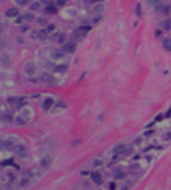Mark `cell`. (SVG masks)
<instances>
[{
  "mask_svg": "<svg viewBox=\"0 0 171 190\" xmlns=\"http://www.w3.org/2000/svg\"><path fill=\"white\" fill-rule=\"evenodd\" d=\"M91 29H92V24H84V26L77 27V29L74 31V39H75V41H81V39H84Z\"/></svg>",
  "mask_w": 171,
  "mask_h": 190,
  "instance_id": "cell-1",
  "label": "cell"
},
{
  "mask_svg": "<svg viewBox=\"0 0 171 190\" xmlns=\"http://www.w3.org/2000/svg\"><path fill=\"white\" fill-rule=\"evenodd\" d=\"M22 69H24V75H26V77H29V79L36 77V74H38V65H36L34 62H31V60H29V62H26Z\"/></svg>",
  "mask_w": 171,
  "mask_h": 190,
  "instance_id": "cell-2",
  "label": "cell"
},
{
  "mask_svg": "<svg viewBox=\"0 0 171 190\" xmlns=\"http://www.w3.org/2000/svg\"><path fill=\"white\" fill-rule=\"evenodd\" d=\"M51 163H53V154H45L41 159H39V163H38V166H39V170L45 173V171H48L50 170V166H51Z\"/></svg>",
  "mask_w": 171,
  "mask_h": 190,
  "instance_id": "cell-3",
  "label": "cell"
},
{
  "mask_svg": "<svg viewBox=\"0 0 171 190\" xmlns=\"http://www.w3.org/2000/svg\"><path fill=\"white\" fill-rule=\"evenodd\" d=\"M50 33L46 31V29H34V31H31V38L33 39H41V41H46L50 36H48Z\"/></svg>",
  "mask_w": 171,
  "mask_h": 190,
  "instance_id": "cell-4",
  "label": "cell"
},
{
  "mask_svg": "<svg viewBox=\"0 0 171 190\" xmlns=\"http://www.w3.org/2000/svg\"><path fill=\"white\" fill-rule=\"evenodd\" d=\"M15 147H17V144H15V141L12 139V137H5L3 141H2V149L3 151H15Z\"/></svg>",
  "mask_w": 171,
  "mask_h": 190,
  "instance_id": "cell-5",
  "label": "cell"
},
{
  "mask_svg": "<svg viewBox=\"0 0 171 190\" xmlns=\"http://www.w3.org/2000/svg\"><path fill=\"white\" fill-rule=\"evenodd\" d=\"M14 120H15L14 111L12 110H3V113H2V123L3 125H10V123H14Z\"/></svg>",
  "mask_w": 171,
  "mask_h": 190,
  "instance_id": "cell-6",
  "label": "cell"
},
{
  "mask_svg": "<svg viewBox=\"0 0 171 190\" xmlns=\"http://www.w3.org/2000/svg\"><path fill=\"white\" fill-rule=\"evenodd\" d=\"M89 180H91L94 185H103V183H104V178H103V175H101L99 171H91V173H89Z\"/></svg>",
  "mask_w": 171,
  "mask_h": 190,
  "instance_id": "cell-7",
  "label": "cell"
},
{
  "mask_svg": "<svg viewBox=\"0 0 171 190\" xmlns=\"http://www.w3.org/2000/svg\"><path fill=\"white\" fill-rule=\"evenodd\" d=\"M65 55H67V53H65L63 48H55V50L50 51V58H51V60H62Z\"/></svg>",
  "mask_w": 171,
  "mask_h": 190,
  "instance_id": "cell-8",
  "label": "cell"
},
{
  "mask_svg": "<svg viewBox=\"0 0 171 190\" xmlns=\"http://www.w3.org/2000/svg\"><path fill=\"white\" fill-rule=\"evenodd\" d=\"M62 48L65 50V53H67V55H72V53L75 51V48H77V45H75V39H74V41H67L65 45H62Z\"/></svg>",
  "mask_w": 171,
  "mask_h": 190,
  "instance_id": "cell-9",
  "label": "cell"
},
{
  "mask_svg": "<svg viewBox=\"0 0 171 190\" xmlns=\"http://www.w3.org/2000/svg\"><path fill=\"white\" fill-rule=\"evenodd\" d=\"M41 79H43V84H48V86H55V84H58L57 79H55L51 74H43Z\"/></svg>",
  "mask_w": 171,
  "mask_h": 190,
  "instance_id": "cell-10",
  "label": "cell"
},
{
  "mask_svg": "<svg viewBox=\"0 0 171 190\" xmlns=\"http://www.w3.org/2000/svg\"><path fill=\"white\" fill-rule=\"evenodd\" d=\"M89 165H91L92 168H99V166H103V165H106V163H104V158H103V156H96V158H92V159L89 161Z\"/></svg>",
  "mask_w": 171,
  "mask_h": 190,
  "instance_id": "cell-11",
  "label": "cell"
},
{
  "mask_svg": "<svg viewBox=\"0 0 171 190\" xmlns=\"http://www.w3.org/2000/svg\"><path fill=\"white\" fill-rule=\"evenodd\" d=\"M125 177H127V171H125V170H122V168H116V170L113 171V178H115V180H118V182H123V180H125Z\"/></svg>",
  "mask_w": 171,
  "mask_h": 190,
  "instance_id": "cell-12",
  "label": "cell"
},
{
  "mask_svg": "<svg viewBox=\"0 0 171 190\" xmlns=\"http://www.w3.org/2000/svg\"><path fill=\"white\" fill-rule=\"evenodd\" d=\"M55 105H57V103H55V99H53L51 96H48V98H45V101H43V110L50 111V110H51Z\"/></svg>",
  "mask_w": 171,
  "mask_h": 190,
  "instance_id": "cell-13",
  "label": "cell"
},
{
  "mask_svg": "<svg viewBox=\"0 0 171 190\" xmlns=\"http://www.w3.org/2000/svg\"><path fill=\"white\" fill-rule=\"evenodd\" d=\"M17 15H21L17 7H10V9H7V10H5V17H9V19H15Z\"/></svg>",
  "mask_w": 171,
  "mask_h": 190,
  "instance_id": "cell-14",
  "label": "cell"
},
{
  "mask_svg": "<svg viewBox=\"0 0 171 190\" xmlns=\"http://www.w3.org/2000/svg\"><path fill=\"white\" fill-rule=\"evenodd\" d=\"M15 154H17L19 158H24V156L27 154V149H26V146H24V144H17V147H15Z\"/></svg>",
  "mask_w": 171,
  "mask_h": 190,
  "instance_id": "cell-15",
  "label": "cell"
},
{
  "mask_svg": "<svg viewBox=\"0 0 171 190\" xmlns=\"http://www.w3.org/2000/svg\"><path fill=\"white\" fill-rule=\"evenodd\" d=\"M53 72H57V74H67V70H69V67L67 65H63V63H60V65H53V69H51Z\"/></svg>",
  "mask_w": 171,
  "mask_h": 190,
  "instance_id": "cell-16",
  "label": "cell"
},
{
  "mask_svg": "<svg viewBox=\"0 0 171 190\" xmlns=\"http://www.w3.org/2000/svg\"><path fill=\"white\" fill-rule=\"evenodd\" d=\"M45 14H46V15H55V14H58V7H57V5H46Z\"/></svg>",
  "mask_w": 171,
  "mask_h": 190,
  "instance_id": "cell-17",
  "label": "cell"
},
{
  "mask_svg": "<svg viewBox=\"0 0 171 190\" xmlns=\"http://www.w3.org/2000/svg\"><path fill=\"white\" fill-rule=\"evenodd\" d=\"M159 14H163V15H170L171 14V5H161V7H158L156 9Z\"/></svg>",
  "mask_w": 171,
  "mask_h": 190,
  "instance_id": "cell-18",
  "label": "cell"
},
{
  "mask_svg": "<svg viewBox=\"0 0 171 190\" xmlns=\"http://www.w3.org/2000/svg\"><path fill=\"white\" fill-rule=\"evenodd\" d=\"M27 122H29V120H27L26 117H22V115H21V117H15V120H14V123H15V125H19V127L27 125Z\"/></svg>",
  "mask_w": 171,
  "mask_h": 190,
  "instance_id": "cell-19",
  "label": "cell"
},
{
  "mask_svg": "<svg viewBox=\"0 0 171 190\" xmlns=\"http://www.w3.org/2000/svg\"><path fill=\"white\" fill-rule=\"evenodd\" d=\"M22 106H26V98H24V96H19V98H17V101H15L14 110H21Z\"/></svg>",
  "mask_w": 171,
  "mask_h": 190,
  "instance_id": "cell-20",
  "label": "cell"
},
{
  "mask_svg": "<svg viewBox=\"0 0 171 190\" xmlns=\"http://www.w3.org/2000/svg\"><path fill=\"white\" fill-rule=\"evenodd\" d=\"M104 10V5L103 3H96V5H92V14H101Z\"/></svg>",
  "mask_w": 171,
  "mask_h": 190,
  "instance_id": "cell-21",
  "label": "cell"
},
{
  "mask_svg": "<svg viewBox=\"0 0 171 190\" xmlns=\"http://www.w3.org/2000/svg\"><path fill=\"white\" fill-rule=\"evenodd\" d=\"M10 65V58H9V55L7 53H2V67L5 69V67H9Z\"/></svg>",
  "mask_w": 171,
  "mask_h": 190,
  "instance_id": "cell-22",
  "label": "cell"
},
{
  "mask_svg": "<svg viewBox=\"0 0 171 190\" xmlns=\"http://www.w3.org/2000/svg\"><path fill=\"white\" fill-rule=\"evenodd\" d=\"M31 21H36V15L33 12H26L24 14V22H31Z\"/></svg>",
  "mask_w": 171,
  "mask_h": 190,
  "instance_id": "cell-23",
  "label": "cell"
},
{
  "mask_svg": "<svg viewBox=\"0 0 171 190\" xmlns=\"http://www.w3.org/2000/svg\"><path fill=\"white\" fill-rule=\"evenodd\" d=\"M139 170H140V168H139V163H132V165L128 166V173H132V175H134V173H139Z\"/></svg>",
  "mask_w": 171,
  "mask_h": 190,
  "instance_id": "cell-24",
  "label": "cell"
},
{
  "mask_svg": "<svg viewBox=\"0 0 171 190\" xmlns=\"http://www.w3.org/2000/svg\"><path fill=\"white\" fill-rule=\"evenodd\" d=\"M36 22H38V26H48V19L46 17H36Z\"/></svg>",
  "mask_w": 171,
  "mask_h": 190,
  "instance_id": "cell-25",
  "label": "cell"
},
{
  "mask_svg": "<svg viewBox=\"0 0 171 190\" xmlns=\"http://www.w3.org/2000/svg\"><path fill=\"white\" fill-rule=\"evenodd\" d=\"M57 41H58L60 45H65V43H67V34H65V33H60L58 38H57Z\"/></svg>",
  "mask_w": 171,
  "mask_h": 190,
  "instance_id": "cell-26",
  "label": "cell"
},
{
  "mask_svg": "<svg viewBox=\"0 0 171 190\" xmlns=\"http://www.w3.org/2000/svg\"><path fill=\"white\" fill-rule=\"evenodd\" d=\"M147 3H149V5H152L154 9H158V7H161V5H163V0H147Z\"/></svg>",
  "mask_w": 171,
  "mask_h": 190,
  "instance_id": "cell-27",
  "label": "cell"
},
{
  "mask_svg": "<svg viewBox=\"0 0 171 190\" xmlns=\"http://www.w3.org/2000/svg\"><path fill=\"white\" fill-rule=\"evenodd\" d=\"M163 48H164L166 51H171V39H170V38L163 39Z\"/></svg>",
  "mask_w": 171,
  "mask_h": 190,
  "instance_id": "cell-28",
  "label": "cell"
},
{
  "mask_svg": "<svg viewBox=\"0 0 171 190\" xmlns=\"http://www.w3.org/2000/svg\"><path fill=\"white\" fill-rule=\"evenodd\" d=\"M89 187H92L89 182H79V183L75 185V189H89Z\"/></svg>",
  "mask_w": 171,
  "mask_h": 190,
  "instance_id": "cell-29",
  "label": "cell"
},
{
  "mask_svg": "<svg viewBox=\"0 0 171 190\" xmlns=\"http://www.w3.org/2000/svg\"><path fill=\"white\" fill-rule=\"evenodd\" d=\"M161 27H163V29H171V19L163 21V22H161Z\"/></svg>",
  "mask_w": 171,
  "mask_h": 190,
  "instance_id": "cell-30",
  "label": "cell"
},
{
  "mask_svg": "<svg viewBox=\"0 0 171 190\" xmlns=\"http://www.w3.org/2000/svg\"><path fill=\"white\" fill-rule=\"evenodd\" d=\"M135 15H137V17L142 15V5H140V3H135Z\"/></svg>",
  "mask_w": 171,
  "mask_h": 190,
  "instance_id": "cell-31",
  "label": "cell"
},
{
  "mask_svg": "<svg viewBox=\"0 0 171 190\" xmlns=\"http://www.w3.org/2000/svg\"><path fill=\"white\" fill-rule=\"evenodd\" d=\"M14 165H15L14 159H3V161H2V166H3V168H5V166H14Z\"/></svg>",
  "mask_w": 171,
  "mask_h": 190,
  "instance_id": "cell-32",
  "label": "cell"
},
{
  "mask_svg": "<svg viewBox=\"0 0 171 190\" xmlns=\"http://www.w3.org/2000/svg\"><path fill=\"white\" fill-rule=\"evenodd\" d=\"M31 12H34V10H39V2H31Z\"/></svg>",
  "mask_w": 171,
  "mask_h": 190,
  "instance_id": "cell-33",
  "label": "cell"
},
{
  "mask_svg": "<svg viewBox=\"0 0 171 190\" xmlns=\"http://www.w3.org/2000/svg\"><path fill=\"white\" fill-rule=\"evenodd\" d=\"M45 29H46V31H48V33L51 34V33H55V31H57V26H55V24H48V26H46Z\"/></svg>",
  "mask_w": 171,
  "mask_h": 190,
  "instance_id": "cell-34",
  "label": "cell"
},
{
  "mask_svg": "<svg viewBox=\"0 0 171 190\" xmlns=\"http://www.w3.org/2000/svg\"><path fill=\"white\" fill-rule=\"evenodd\" d=\"M19 31H21V33H29V24H21Z\"/></svg>",
  "mask_w": 171,
  "mask_h": 190,
  "instance_id": "cell-35",
  "label": "cell"
},
{
  "mask_svg": "<svg viewBox=\"0 0 171 190\" xmlns=\"http://www.w3.org/2000/svg\"><path fill=\"white\" fill-rule=\"evenodd\" d=\"M15 101H17V98H14V96H10V98H7V103H9V105H10L12 108L15 106Z\"/></svg>",
  "mask_w": 171,
  "mask_h": 190,
  "instance_id": "cell-36",
  "label": "cell"
},
{
  "mask_svg": "<svg viewBox=\"0 0 171 190\" xmlns=\"http://www.w3.org/2000/svg\"><path fill=\"white\" fill-rule=\"evenodd\" d=\"M15 3H17V5H24V7H26V5H31V0H15Z\"/></svg>",
  "mask_w": 171,
  "mask_h": 190,
  "instance_id": "cell-37",
  "label": "cell"
},
{
  "mask_svg": "<svg viewBox=\"0 0 171 190\" xmlns=\"http://www.w3.org/2000/svg\"><path fill=\"white\" fill-rule=\"evenodd\" d=\"M22 22H24V14H21V15L15 17V24H22Z\"/></svg>",
  "mask_w": 171,
  "mask_h": 190,
  "instance_id": "cell-38",
  "label": "cell"
},
{
  "mask_svg": "<svg viewBox=\"0 0 171 190\" xmlns=\"http://www.w3.org/2000/svg\"><path fill=\"white\" fill-rule=\"evenodd\" d=\"M57 108H67V103H65V101H58V103H57Z\"/></svg>",
  "mask_w": 171,
  "mask_h": 190,
  "instance_id": "cell-39",
  "label": "cell"
},
{
  "mask_svg": "<svg viewBox=\"0 0 171 190\" xmlns=\"http://www.w3.org/2000/svg\"><path fill=\"white\" fill-rule=\"evenodd\" d=\"M67 2H69V0H57V5H58V7H63V5H67Z\"/></svg>",
  "mask_w": 171,
  "mask_h": 190,
  "instance_id": "cell-40",
  "label": "cell"
},
{
  "mask_svg": "<svg viewBox=\"0 0 171 190\" xmlns=\"http://www.w3.org/2000/svg\"><path fill=\"white\" fill-rule=\"evenodd\" d=\"M104 0H87V3H91V5H96V3H103Z\"/></svg>",
  "mask_w": 171,
  "mask_h": 190,
  "instance_id": "cell-41",
  "label": "cell"
},
{
  "mask_svg": "<svg viewBox=\"0 0 171 190\" xmlns=\"http://www.w3.org/2000/svg\"><path fill=\"white\" fill-rule=\"evenodd\" d=\"M108 189L115 190V189H118V185H116V183H115V182H111V183H108Z\"/></svg>",
  "mask_w": 171,
  "mask_h": 190,
  "instance_id": "cell-42",
  "label": "cell"
},
{
  "mask_svg": "<svg viewBox=\"0 0 171 190\" xmlns=\"http://www.w3.org/2000/svg\"><path fill=\"white\" fill-rule=\"evenodd\" d=\"M164 117H166V115H158V117H156V118H154V120H156V122H161V120H163V118H164Z\"/></svg>",
  "mask_w": 171,
  "mask_h": 190,
  "instance_id": "cell-43",
  "label": "cell"
},
{
  "mask_svg": "<svg viewBox=\"0 0 171 190\" xmlns=\"http://www.w3.org/2000/svg\"><path fill=\"white\" fill-rule=\"evenodd\" d=\"M164 139H166V141H171V132H168V134L164 135Z\"/></svg>",
  "mask_w": 171,
  "mask_h": 190,
  "instance_id": "cell-44",
  "label": "cell"
},
{
  "mask_svg": "<svg viewBox=\"0 0 171 190\" xmlns=\"http://www.w3.org/2000/svg\"><path fill=\"white\" fill-rule=\"evenodd\" d=\"M161 34H163V31H161V29H156V36H158V38H159V36H161Z\"/></svg>",
  "mask_w": 171,
  "mask_h": 190,
  "instance_id": "cell-45",
  "label": "cell"
},
{
  "mask_svg": "<svg viewBox=\"0 0 171 190\" xmlns=\"http://www.w3.org/2000/svg\"><path fill=\"white\" fill-rule=\"evenodd\" d=\"M166 117H168V118H171V108H170V111L166 113Z\"/></svg>",
  "mask_w": 171,
  "mask_h": 190,
  "instance_id": "cell-46",
  "label": "cell"
}]
</instances>
